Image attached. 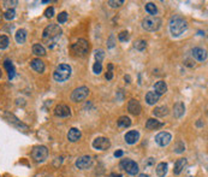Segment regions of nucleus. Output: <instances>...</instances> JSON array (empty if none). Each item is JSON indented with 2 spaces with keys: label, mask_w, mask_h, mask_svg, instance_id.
I'll use <instances>...</instances> for the list:
<instances>
[{
  "label": "nucleus",
  "mask_w": 208,
  "mask_h": 177,
  "mask_svg": "<svg viewBox=\"0 0 208 177\" xmlns=\"http://www.w3.org/2000/svg\"><path fill=\"white\" fill-rule=\"evenodd\" d=\"M103 58H105V51H103V50H96L95 51V59H96V62L101 63Z\"/></svg>",
  "instance_id": "f704fd0d"
},
{
  "label": "nucleus",
  "mask_w": 208,
  "mask_h": 177,
  "mask_svg": "<svg viewBox=\"0 0 208 177\" xmlns=\"http://www.w3.org/2000/svg\"><path fill=\"white\" fill-rule=\"evenodd\" d=\"M124 80H125L126 83H130V82H131V77H130L129 75H125V76H124Z\"/></svg>",
  "instance_id": "a18cd8bd"
},
{
  "label": "nucleus",
  "mask_w": 208,
  "mask_h": 177,
  "mask_svg": "<svg viewBox=\"0 0 208 177\" xmlns=\"http://www.w3.org/2000/svg\"><path fill=\"white\" fill-rule=\"evenodd\" d=\"M154 92L159 95H162L167 92V84L165 81H158L155 84H154Z\"/></svg>",
  "instance_id": "4be33fe9"
},
{
  "label": "nucleus",
  "mask_w": 208,
  "mask_h": 177,
  "mask_svg": "<svg viewBox=\"0 0 208 177\" xmlns=\"http://www.w3.org/2000/svg\"><path fill=\"white\" fill-rule=\"evenodd\" d=\"M123 154H124V152H123L122 149H119V151H116V152H114V157H116V158H120Z\"/></svg>",
  "instance_id": "37998d69"
},
{
  "label": "nucleus",
  "mask_w": 208,
  "mask_h": 177,
  "mask_svg": "<svg viewBox=\"0 0 208 177\" xmlns=\"http://www.w3.org/2000/svg\"><path fill=\"white\" fill-rule=\"evenodd\" d=\"M4 117L6 118V121H9V123L10 124H12L13 127H16L17 129H21V130H28L29 129V127L25 124V123H23L22 121H19V118H17L13 113H11V112H5L4 113Z\"/></svg>",
  "instance_id": "1a4fd4ad"
},
{
  "label": "nucleus",
  "mask_w": 208,
  "mask_h": 177,
  "mask_svg": "<svg viewBox=\"0 0 208 177\" xmlns=\"http://www.w3.org/2000/svg\"><path fill=\"white\" fill-rule=\"evenodd\" d=\"M0 20H1V12H0Z\"/></svg>",
  "instance_id": "8fccbe9b"
},
{
  "label": "nucleus",
  "mask_w": 208,
  "mask_h": 177,
  "mask_svg": "<svg viewBox=\"0 0 208 177\" xmlns=\"http://www.w3.org/2000/svg\"><path fill=\"white\" fill-rule=\"evenodd\" d=\"M90 91H89V88L85 87V86H81L78 88H76V89L71 93V100L73 103H81L83 100H85L89 95Z\"/></svg>",
  "instance_id": "0eeeda50"
},
{
  "label": "nucleus",
  "mask_w": 208,
  "mask_h": 177,
  "mask_svg": "<svg viewBox=\"0 0 208 177\" xmlns=\"http://www.w3.org/2000/svg\"><path fill=\"white\" fill-rule=\"evenodd\" d=\"M159 99H160V95L156 94L154 91L148 92V93L146 94V101H147L148 105H155V104L159 101Z\"/></svg>",
  "instance_id": "5701e85b"
},
{
  "label": "nucleus",
  "mask_w": 208,
  "mask_h": 177,
  "mask_svg": "<svg viewBox=\"0 0 208 177\" xmlns=\"http://www.w3.org/2000/svg\"><path fill=\"white\" fill-rule=\"evenodd\" d=\"M10 45V39L6 35H0V50H5Z\"/></svg>",
  "instance_id": "2f4dec72"
},
{
  "label": "nucleus",
  "mask_w": 208,
  "mask_h": 177,
  "mask_svg": "<svg viewBox=\"0 0 208 177\" xmlns=\"http://www.w3.org/2000/svg\"><path fill=\"white\" fill-rule=\"evenodd\" d=\"M61 34H63V30L58 24H49L43 29L42 39H43V41L47 42L48 46L51 45V47H52L58 41V39L61 36Z\"/></svg>",
  "instance_id": "f257e3e1"
},
{
  "label": "nucleus",
  "mask_w": 208,
  "mask_h": 177,
  "mask_svg": "<svg viewBox=\"0 0 208 177\" xmlns=\"http://www.w3.org/2000/svg\"><path fill=\"white\" fill-rule=\"evenodd\" d=\"M1 76H3V72H1V69H0V78H1Z\"/></svg>",
  "instance_id": "09e8293b"
},
{
  "label": "nucleus",
  "mask_w": 208,
  "mask_h": 177,
  "mask_svg": "<svg viewBox=\"0 0 208 177\" xmlns=\"http://www.w3.org/2000/svg\"><path fill=\"white\" fill-rule=\"evenodd\" d=\"M45 16L47 17V18H52L53 16H54V9L51 6V8H47L46 9V11H45Z\"/></svg>",
  "instance_id": "a19ab883"
},
{
  "label": "nucleus",
  "mask_w": 208,
  "mask_h": 177,
  "mask_svg": "<svg viewBox=\"0 0 208 177\" xmlns=\"http://www.w3.org/2000/svg\"><path fill=\"white\" fill-rule=\"evenodd\" d=\"M33 53L37 57H43V56H46V50L41 44H35L33 46Z\"/></svg>",
  "instance_id": "cd10ccee"
},
{
  "label": "nucleus",
  "mask_w": 208,
  "mask_h": 177,
  "mask_svg": "<svg viewBox=\"0 0 208 177\" xmlns=\"http://www.w3.org/2000/svg\"><path fill=\"white\" fill-rule=\"evenodd\" d=\"M119 166L123 169V170H125L129 175H136V173H138V164L136 163V161H134V160H131V159H123L122 161H120V164H119Z\"/></svg>",
  "instance_id": "6e6552de"
},
{
  "label": "nucleus",
  "mask_w": 208,
  "mask_h": 177,
  "mask_svg": "<svg viewBox=\"0 0 208 177\" xmlns=\"http://www.w3.org/2000/svg\"><path fill=\"white\" fill-rule=\"evenodd\" d=\"M30 66L34 71L39 72V74H42L45 71V63L40 59V58H35L30 62Z\"/></svg>",
  "instance_id": "f3484780"
},
{
  "label": "nucleus",
  "mask_w": 208,
  "mask_h": 177,
  "mask_svg": "<svg viewBox=\"0 0 208 177\" xmlns=\"http://www.w3.org/2000/svg\"><path fill=\"white\" fill-rule=\"evenodd\" d=\"M15 17H16V11H15L13 9H10V10H7V11L4 14V18H5L6 21H12Z\"/></svg>",
  "instance_id": "72a5a7b5"
},
{
  "label": "nucleus",
  "mask_w": 208,
  "mask_h": 177,
  "mask_svg": "<svg viewBox=\"0 0 208 177\" xmlns=\"http://www.w3.org/2000/svg\"><path fill=\"white\" fill-rule=\"evenodd\" d=\"M123 4H124L123 0H110V2H108V5H110L111 8H113V9L120 8Z\"/></svg>",
  "instance_id": "c9c22d12"
},
{
  "label": "nucleus",
  "mask_w": 208,
  "mask_h": 177,
  "mask_svg": "<svg viewBox=\"0 0 208 177\" xmlns=\"http://www.w3.org/2000/svg\"><path fill=\"white\" fill-rule=\"evenodd\" d=\"M164 125V123H161L160 121L155 119V118H149L146 123V129L148 130H156L159 128H161Z\"/></svg>",
  "instance_id": "412c9836"
},
{
  "label": "nucleus",
  "mask_w": 208,
  "mask_h": 177,
  "mask_svg": "<svg viewBox=\"0 0 208 177\" xmlns=\"http://www.w3.org/2000/svg\"><path fill=\"white\" fill-rule=\"evenodd\" d=\"M184 151H185V145H184V142H183V141H177V142L174 143V146H173V152L177 153V154H180V153H183Z\"/></svg>",
  "instance_id": "c756f323"
},
{
  "label": "nucleus",
  "mask_w": 208,
  "mask_h": 177,
  "mask_svg": "<svg viewBox=\"0 0 208 177\" xmlns=\"http://www.w3.org/2000/svg\"><path fill=\"white\" fill-rule=\"evenodd\" d=\"M138 177H148V175H146V173H141V175H138Z\"/></svg>",
  "instance_id": "49530a36"
},
{
  "label": "nucleus",
  "mask_w": 208,
  "mask_h": 177,
  "mask_svg": "<svg viewBox=\"0 0 208 177\" xmlns=\"http://www.w3.org/2000/svg\"><path fill=\"white\" fill-rule=\"evenodd\" d=\"M54 115L57 117H61V118L70 117L71 116V109L65 104H59L54 109Z\"/></svg>",
  "instance_id": "ddd939ff"
},
{
  "label": "nucleus",
  "mask_w": 208,
  "mask_h": 177,
  "mask_svg": "<svg viewBox=\"0 0 208 177\" xmlns=\"http://www.w3.org/2000/svg\"><path fill=\"white\" fill-rule=\"evenodd\" d=\"M75 165L79 170H88L93 165V158L90 155H82L76 160Z\"/></svg>",
  "instance_id": "9b49d317"
},
{
  "label": "nucleus",
  "mask_w": 208,
  "mask_h": 177,
  "mask_svg": "<svg viewBox=\"0 0 208 177\" xmlns=\"http://www.w3.org/2000/svg\"><path fill=\"white\" fill-rule=\"evenodd\" d=\"M146 11L152 16H155L158 14V9H156L155 4H153V3H147L146 4Z\"/></svg>",
  "instance_id": "7c9ffc66"
},
{
  "label": "nucleus",
  "mask_w": 208,
  "mask_h": 177,
  "mask_svg": "<svg viewBox=\"0 0 208 177\" xmlns=\"http://www.w3.org/2000/svg\"><path fill=\"white\" fill-rule=\"evenodd\" d=\"M71 72H72V69L69 64H60L55 68V70L53 72V78L57 82H64L70 78Z\"/></svg>",
  "instance_id": "7ed1b4c3"
},
{
  "label": "nucleus",
  "mask_w": 208,
  "mask_h": 177,
  "mask_svg": "<svg viewBox=\"0 0 208 177\" xmlns=\"http://www.w3.org/2000/svg\"><path fill=\"white\" fill-rule=\"evenodd\" d=\"M18 4V2H16V0H12V2H3V6H5V8H9V10L12 8H15L16 5Z\"/></svg>",
  "instance_id": "ea45409f"
},
{
  "label": "nucleus",
  "mask_w": 208,
  "mask_h": 177,
  "mask_svg": "<svg viewBox=\"0 0 208 177\" xmlns=\"http://www.w3.org/2000/svg\"><path fill=\"white\" fill-rule=\"evenodd\" d=\"M184 113H185V105H184V103L178 101L177 104H174V106H173V115H174V117L176 118H180Z\"/></svg>",
  "instance_id": "aec40b11"
},
{
  "label": "nucleus",
  "mask_w": 208,
  "mask_h": 177,
  "mask_svg": "<svg viewBox=\"0 0 208 177\" xmlns=\"http://www.w3.org/2000/svg\"><path fill=\"white\" fill-rule=\"evenodd\" d=\"M107 47H108V48H113V47H114V36H113V35L110 36V39H108V41H107Z\"/></svg>",
  "instance_id": "79ce46f5"
},
{
  "label": "nucleus",
  "mask_w": 208,
  "mask_h": 177,
  "mask_svg": "<svg viewBox=\"0 0 208 177\" xmlns=\"http://www.w3.org/2000/svg\"><path fill=\"white\" fill-rule=\"evenodd\" d=\"M186 29H188V23L182 17L172 18V21L170 22V32L174 38L180 36Z\"/></svg>",
  "instance_id": "f03ea898"
},
{
  "label": "nucleus",
  "mask_w": 208,
  "mask_h": 177,
  "mask_svg": "<svg viewBox=\"0 0 208 177\" xmlns=\"http://www.w3.org/2000/svg\"><path fill=\"white\" fill-rule=\"evenodd\" d=\"M31 158L37 161V163H42L48 158V148L46 146H35L31 151Z\"/></svg>",
  "instance_id": "423d86ee"
},
{
  "label": "nucleus",
  "mask_w": 208,
  "mask_h": 177,
  "mask_svg": "<svg viewBox=\"0 0 208 177\" xmlns=\"http://www.w3.org/2000/svg\"><path fill=\"white\" fill-rule=\"evenodd\" d=\"M71 51L75 56L78 57H85L88 51H89V44L87 40L84 39H78L75 44H72L71 46Z\"/></svg>",
  "instance_id": "39448f33"
},
{
  "label": "nucleus",
  "mask_w": 208,
  "mask_h": 177,
  "mask_svg": "<svg viewBox=\"0 0 208 177\" xmlns=\"http://www.w3.org/2000/svg\"><path fill=\"white\" fill-rule=\"evenodd\" d=\"M93 147L94 149H97V151H106L111 147V141L110 139L107 137H103V136H100V137H96L94 141H93Z\"/></svg>",
  "instance_id": "9d476101"
},
{
  "label": "nucleus",
  "mask_w": 208,
  "mask_h": 177,
  "mask_svg": "<svg viewBox=\"0 0 208 177\" xmlns=\"http://www.w3.org/2000/svg\"><path fill=\"white\" fill-rule=\"evenodd\" d=\"M124 140H125V142L129 143V145H135V143H137L138 140H140V133H138L137 130H130V131H128V133L125 134Z\"/></svg>",
  "instance_id": "2eb2a0df"
},
{
  "label": "nucleus",
  "mask_w": 208,
  "mask_h": 177,
  "mask_svg": "<svg viewBox=\"0 0 208 177\" xmlns=\"http://www.w3.org/2000/svg\"><path fill=\"white\" fill-rule=\"evenodd\" d=\"M128 111L134 116H138L142 111V106H141L140 101L136 100V99H131L128 103Z\"/></svg>",
  "instance_id": "4468645a"
},
{
  "label": "nucleus",
  "mask_w": 208,
  "mask_h": 177,
  "mask_svg": "<svg viewBox=\"0 0 208 177\" xmlns=\"http://www.w3.org/2000/svg\"><path fill=\"white\" fill-rule=\"evenodd\" d=\"M186 164H188V161H186L185 158H180V159H178V160L174 163V166H173V173H174V175H179V173H182V171L185 169Z\"/></svg>",
  "instance_id": "6ab92c4d"
},
{
  "label": "nucleus",
  "mask_w": 208,
  "mask_h": 177,
  "mask_svg": "<svg viewBox=\"0 0 208 177\" xmlns=\"http://www.w3.org/2000/svg\"><path fill=\"white\" fill-rule=\"evenodd\" d=\"M57 20H58V23H65L66 20H67V14H66L65 11H64V12H60V14L58 15Z\"/></svg>",
  "instance_id": "58836bf2"
},
{
  "label": "nucleus",
  "mask_w": 208,
  "mask_h": 177,
  "mask_svg": "<svg viewBox=\"0 0 208 177\" xmlns=\"http://www.w3.org/2000/svg\"><path fill=\"white\" fill-rule=\"evenodd\" d=\"M171 140H172V135L167 131H161L155 136V142L161 147H166L171 142Z\"/></svg>",
  "instance_id": "f8f14e48"
},
{
  "label": "nucleus",
  "mask_w": 208,
  "mask_h": 177,
  "mask_svg": "<svg viewBox=\"0 0 208 177\" xmlns=\"http://www.w3.org/2000/svg\"><path fill=\"white\" fill-rule=\"evenodd\" d=\"M93 71H94V74L100 75L101 71H102V64L99 63V62H95V64H94V66H93Z\"/></svg>",
  "instance_id": "4c0bfd02"
},
{
  "label": "nucleus",
  "mask_w": 208,
  "mask_h": 177,
  "mask_svg": "<svg viewBox=\"0 0 208 177\" xmlns=\"http://www.w3.org/2000/svg\"><path fill=\"white\" fill-rule=\"evenodd\" d=\"M27 35H28V33H27L25 29H22V28L18 29V30L16 32V34H15L16 42H17V44H24L25 40H27Z\"/></svg>",
  "instance_id": "b1692460"
},
{
  "label": "nucleus",
  "mask_w": 208,
  "mask_h": 177,
  "mask_svg": "<svg viewBox=\"0 0 208 177\" xmlns=\"http://www.w3.org/2000/svg\"><path fill=\"white\" fill-rule=\"evenodd\" d=\"M192 57L197 62H204L207 59V51L201 47H195L192 50Z\"/></svg>",
  "instance_id": "dca6fc26"
},
{
  "label": "nucleus",
  "mask_w": 208,
  "mask_h": 177,
  "mask_svg": "<svg viewBox=\"0 0 208 177\" xmlns=\"http://www.w3.org/2000/svg\"><path fill=\"white\" fill-rule=\"evenodd\" d=\"M118 39H119V41H122V42L128 41V40L130 39L129 32H122V33H119V34H118Z\"/></svg>",
  "instance_id": "e433bc0d"
},
{
  "label": "nucleus",
  "mask_w": 208,
  "mask_h": 177,
  "mask_svg": "<svg viewBox=\"0 0 208 177\" xmlns=\"http://www.w3.org/2000/svg\"><path fill=\"white\" fill-rule=\"evenodd\" d=\"M117 124H118L119 128H128V127L131 125V119L128 116H122V117L118 118Z\"/></svg>",
  "instance_id": "c85d7f7f"
},
{
  "label": "nucleus",
  "mask_w": 208,
  "mask_h": 177,
  "mask_svg": "<svg viewBox=\"0 0 208 177\" xmlns=\"http://www.w3.org/2000/svg\"><path fill=\"white\" fill-rule=\"evenodd\" d=\"M105 76H106V78H107V80H112V77H113V72L108 70V71L106 72V75H105Z\"/></svg>",
  "instance_id": "c03bdc74"
},
{
  "label": "nucleus",
  "mask_w": 208,
  "mask_h": 177,
  "mask_svg": "<svg viewBox=\"0 0 208 177\" xmlns=\"http://www.w3.org/2000/svg\"><path fill=\"white\" fill-rule=\"evenodd\" d=\"M153 115L155 117H165L168 115V107L167 106H158L153 110Z\"/></svg>",
  "instance_id": "a878e982"
},
{
  "label": "nucleus",
  "mask_w": 208,
  "mask_h": 177,
  "mask_svg": "<svg viewBox=\"0 0 208 177\" xmlns=\"http://www.w3.org/2000/svg\"><path fill=\"white\" fill-rule=\"evenodd\" d=\"M167 169H168L167 163H165V161L159 163L156 165V175H158V177H165L167 175Z\"/></svg>",
  "instance_id": "393cba45"
},
{
  "label": "nucleus",
  "mask_w": 208,
  "mask_h": 177,
  "mask_svg": "<svg viewBox=\"0 0 208 177\" xmlns=\"http://www.w3.org/2000/svg\"><path fill=\"white\" fill-rule=\"evenodd\" d=\"M81 137H82V133L77 128H71L69 130V133H67V140L70 142H77Z\"/></svg>",
  "instance_id": "a211bd4d"
},
{
  "label": "nucleus",
  "mask_w": 208,
  "mask_h": 177,
  "mask_svg": "<svg viewBox=\"0 0 208 177\" xmlns=\"http://www.w3.org/2000/svg\"><path fill=\"white\" fill-rule=\"evenodd\" d=\"M4 66H5V69H6L7 72H9V78L12 80L13 76H15V66H13L12 62H11L10 59H5V62H4Z\"/></svg>",
  "instance_id": "bb28decb"
},
{
  "label": "nucleus",
  "mask_w": 208,
  "mask_h": 177,
  "mask_svg": "<svg viewBox=\"0 0 208 177\" xmlns=\"http://www.w3.org/2000/svg\"><path fill=\"white\" fill-rule=\"evenodd\" d=\"M112 177H123L122 175H112Z\"/></svg>",
  "instance_id": "de8ad7c7"
},
{
  "label": "nucleus",
  "mask_w": 208,
  "mask_h": 177,
  "mask_svg": "<svg viewBox=\"0 0 208 177\" xmlns=\"http://www.w3.org/2000/svg\"><path fill=\"white\" fill-rule=\"evenodd\" d=\"M161 27V18L158 16H148L142 21V28L147 32H156Z\"/></svg>",
  "instance_id": "20e7f679"
},
{
  "label": "nucleus",
  "mask_w": 208,
  "mask_h": 177,
  "mask_svg": "<svg viewBox=\"0 0 208 177\" xmlns=\"http://www.w3.org/2000/svg\"><path fill=\"white\" fill-rule=\"evenodd\" d=\"M134 47H135L137 51H144L146 47H147V42H146L144 40H138V41L135 42Z\"/></svg>",
  "instance_id": "473e14b6"
}]
</instances>
